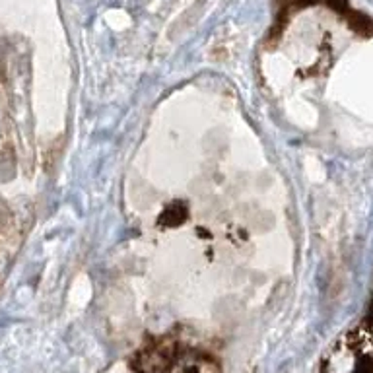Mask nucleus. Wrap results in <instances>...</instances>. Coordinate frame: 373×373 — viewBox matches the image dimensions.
I'll return each mask as SVG.
<instances>
[{
	"instance_id": "1",
	"label": "nucleus",
	"mask_w": 373,
	"mask_h": 373,
	"mask_svg": "<svg viewBox=\"0 0 373 373\" xmlns=\"http://www.w3.org/2000/svg\"><path fill=\"white\" fill-rule=\"evenodd\" d=\"M187 218H189V208L185 206V202L175 201L165 206V210L160 214L158 224H160L162 228H177V226H181Z\"/></svg>"
},
{
	"instance_id": "2",
	"label": "nucleus",
	"mask_w": 373,
	"mask_h": 373,
	"mask_svg": "<svg viewBox=\"0 0 373 373\" xmlns=\"http://www.w3.org/2000/svg\"><path fill=\"white\" fill-rule=\"evenodd\" d=\"M136 373H142V372H136Z\"/></svg>"
}]
</instances>
